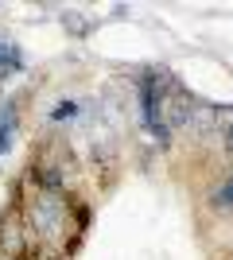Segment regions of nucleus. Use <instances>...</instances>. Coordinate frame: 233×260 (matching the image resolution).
Returning a JSON list of instances; mask_svg holds the SVG:
<instances>
[{
	"label": "nucleus",
	"instance_id": "nucleus-5",
	"mask_svg": "<svg viewBox=\"0 0 233 260\" xmlns=\"http://www.w3.org/2000/svg\"><path fill=\"white\" fill-rule=\"evenodd\" d=\"M20 66H23V51L16 43H8V39H0V78L16 74Z\"/></svg>",
	"mask_w": 233,
	"mask_h": 260
},
{
	"label": "nucleus",
	"instance_id": "nucleus-4",
	"mask_svg": "<svg viewBox=\"0 0 233 260\" xmlns=\"http://www.w3.org/2000/svg\"><path fill=\"white\" fill-rule=\"evenodd\" d=\"M31 179L39 183V190H62V171H58L55 163H35V171H31Z\"/></svg>",
	"mask_w": 233,
	"mask_h": 260
},
{
	"label": "nucleus",
	"instance_id": "nucleus-11",
	"mask_svg": "<svg viewBox=\"0 0 233 260\" xmlns=\"http://www.w3.org/2000/svg\"><path fill=\"white\" fill-rule=\"evenodd\" d=\"M222 148H225V152H233V120L222 128Z\"/></svg>",
	"mask_w": 233,
	"mask_h": 260
},
{
	"label": "nucleus",
	"instance_id": "nucleus-6",
	"mask_svg": "<svg viewBox=\"0 0 233 260\" xmlns=\"http://www.w3.org/2000/svg\"><path fill=\"white\" fill-rule=\"evenodd\" d=\"M12 132H16V105L8 101V105L0 109V155L12 148Z\"/></svg>",
	"mask_w": 233,
	"mask_h": 260
},
{
	"label": "nucleus",
	"instance_id": "nucleus-7",
	"mask_svg": "<svg viewBox=\"0 0 233 260\" xmlns=\"http://www.w3.org/2000/svg\"><path fill=\"white\" fill-rule=\"evenodd\" d=\"M210 202H214L218 210H233V175H229V179H225V183L210 194Z\"/></svg>",
	"mask_w": 233,
	"mask_h": 260
},
{
	"label": "nucleus",
	"instance_id": "nucleus-1",
	"mask_svg": "<svg viewBox=\"0 0 233 260\" xmlns=\"http://www.w3.org/2000/svg\"><path fill=\"white\" fill-rule=\"evenodd\" d=\"M31 229L43 241H58L66 233V202L55 190H39L31 198Z\"/></svg>",
	"mask_w": 233,
	"mask_h": 260
},
{
	"label": "nucleus",
	"instance_id": "nucleus-8",
	"mask_svg": "<svg viewBox=\"0 0 233 260\" xmlns=\"http://www.w3.org/2000/svg\"><path fill=\"white\" fill-rule=\"evenodd\" d=\"M62 23H66V31H74V35H89V20H82V12H66Z\"/></svg>",
	"mask_w": 233,
	"mask_h": 260
},
{
	"label": "nucleus",
	"instance_id": "nucleus-3",
	"mask_svg": "<svg viewBox=\"0 0 233 260\" xmlns=\"http://www.w3.org/2000/svg\"><path fill=\"white\" fill-rule=\"evenodd\" d=\"M0 252H8V256H23L27 252L23 221L16 214H0Z\"/></svg>",
	"mask_w": 233,
	"mask_h": 260
},
{
	"label": "nucleus",
	"instance_id": "nucleus-9",
	"mask_svg": "<svg viewBox=\"0 0 233 260\" xmlns=\"http://www.w3.org/2000/svg\"><path fill=\"white\" fill-rule=\"evenodd\" d=\"M70 210H74V217H78V233H86V229H89V221H93L89 206H82V202H70Z\"/></svg>",
	"mask_w": 233,
	"mask_h": 260
},
{
	"label": "nucleus",
	"instance_id": "nucleus-2",
	"mask_svg": "<svg viewBox=\"0 0 233 260\" xmlns=\"http://www.w3.org/2000/svg\"><path fill=\"white\" fill-rule=\"evenodd\" d=\"M140 117H144V128L159 144L171 140V124L163 120V82H159V74L140 78Z\"/></svg>",
	"mask_w": 233,
	"mask_h": 260
},
{
	"label": "nucleus",
	"instance_id": "nucleus-10",
	"mask_svg": "<svg viewBox=\"0 0 233 260\" xmlns=\"http://www.w3.org/2000/svg\"><path fill=\"white\" fill-rule=\"evenodd\" d=\"M66 117H78V105L74 101H58V105L51 109V120H66Z\"/></svg>",
	"mask_w": 233,
	"mask_h": 260
}]
</instances>
